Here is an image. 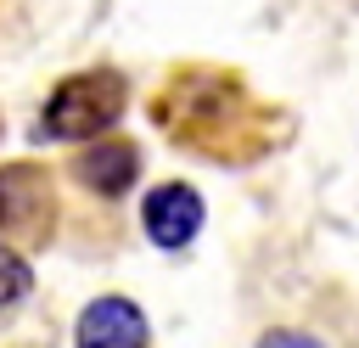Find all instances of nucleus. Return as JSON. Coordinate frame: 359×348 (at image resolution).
Here are the masks:
<instances>
[{"mask_svg": "<svg viewBox=\"0 0 359 348\" xmlns=\"http://www.w3.org/2000/svg\"><path fill=\"white\" fill-rule=\"evenodd\" d=\"M129 107V79L118 67H84V73H67L45 112H39V129L50 140H101Z\"/></svg>", "mask_w": 359, "mask_h": 348, "instance_id": "nucleus-1", "label": "nucleus"}, {"mask_svg": "<svg viewBox=\"0 0 359 348\" xmlns=\"http://www.w3.org/2000/svg\"><path fill=\"white\" fill-rule=\"evenodd\" d=\"M0 230L22 241H50L56 230V191L39 163H0Z\"/></svg>", "mask_w": 359, "mask_h": 348, "instance_id": "nucleus-2", "label": "nucleus"}, {"mask_svg": "<svg viewBox=\"0 0 359 348\" xmlns=\"http://www.w3.org/2000/svg\"><path fill=\"white\" fill-rule=\"evenodd\" d=\"M140 219H146V236H151L157 247H168V253H174V247H185V241L202 230L208 208H202V196H196L191 185L163 180V185H151V191H146Z\"/></svg>", "mask_w": 359, "mask_h": 348, "instance_id": "nucleus-3", "label": "nucleus"}, {"mask_svg": "<svg viewBox=\"0 0 359 348\" xmlns=\"http://www.w3.org/2000/svg\"><path fill=\"white\" fill-rule=\"evenodd\" d=\"M73 180L84 191H95V196L112 202V196L135 191V180H140V146L135 140H90L73 157Z\"/></svg>", "mask_w": 359, "mask_h": 348, "instance_id": "nucleus-4", "label": "nucleus"}, {"mask_svg": "<svg viewBox=\"0 0 359 348\" xmlns=\"http://www.w3.org/2000/svg\"><path fill=\"white\" fill-rule=\"evenodd\" d=\"M146 314L129 297H95L73 326V348H146Z\"/></svg>", "mask_w": 359, "mask_h": 348, "instance_id": "nucleus-5", "label": "nucleus"}, {"mask_svg": "<svg viewBox=\"0 0 359 348\" xmlns=\"http://www.w3.org/2000/svg\"><path fill=\"white\" fill-rule=\"evenodd\" d=\"M28 286H34L28 258H22L11 241H0V309H6V303H17V297H28Z\"/></svg>", "mask_w": 359, "mask_h": 348, "instance_id": "nucleus-6", "label": "nucleus"}, {"mask_svg": "<svg viewBox=\"0 0 359 348\" xmlns=\"http://www.w3.org/2000/svg\"><path fill=\"white\" fill-rule=\"evenodd\" d=\"M258 348H314L309 337H297V331H264L258 337Z\"/></svg>", "mask_w": 359, "mask_h": 348, "instance_id": "nucleus-7", "label": "nucleus"}]
</instances>
